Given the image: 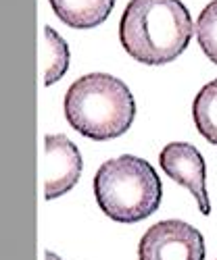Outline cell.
<instances>
[{
    "mask_svg": "<svg viewBox=\"0 0 217 260\" xmlns=\"http://www.w3.org/2000/svg\"><path fill=\"white\" fill-rule=\"evenodd\" d=\"M197 38L205 56L217 64V0H211L201 11L197 21Z\"/></svg>",
    "mask_w": 217,
    "mask_h": 260,
    "instance_id": "cell-10",
    "label": "cell"
},
{
    "mask_svg": "<svg viewBox=\"0 0 217 260\" xmlns=\"http://www.w3.org/2000/svg\"><path fill=\"white\" fill-rule=\"evenodd\" d=\"M55 15L75 29H92L100 25L113 11L115 0H48Z\"/></svg>",
    "mask_w": 217,
    "mask_h": 260,
    "instance_id": "cell-7",
    "label": "cell"
},
{
    "mask_svg": "<svg viewBox=\"0 0 217 260\" xmlns=\"http://www.w3.org/2000/svg\"><path fill=\"white\" fill-rule=\"evenodd\" d=\"M42 64H44V85H52L69 69V46L50 25L44 27Z\"/></svg>",
    "mask_w": 217,
    "mask_h": 260,
    "instance_id": "cell-9",
    "label": "cell"
},
{
    "mask_svg": "<svg viewBox=\"0 0 217 260\" xmlns=\"http://www.w3.org/2000/svg\"><path fill=\"white\" fill-rule=\"evenodd\" d=\"M94 196L108 219L138 223L161 206L163 185L153 165L123 154L100 165L94 175Z\"/></svg>",
    "mask_w": 217,
    "mask_h": 260,
    "instance_id": "cell-3",
    "label": "cell"
},
{
    "mask_svg": "<svg viewBox=\"0 0 217 260\" xmlns=\"http://www.w3.org/2000/svg\"><path fill=\"white\" fill-rule=\"evenodd\" d=\"M82 154L65 134H48L44 138V198L55 200L73 189L82 177Z\"/></svg>",
    "mask_w": 217,
    "mask_h": 260,
    "instance_id": "cell-5",
    "label": "cell"
},
{
    "mask_svg": "<svg viewBox=\"0 0 217 260\" xmlns=\"http://www.w3.org/2000/svg\"><path fill=\"white\" fill-rule=\"evenodd\" d=\"M159 165L167 173V177L190 189L192 198L197 200L199 210L203 214H211L205 158L197 148L186 142H171L161 150Z\"/></svg>",
    "mask_w": 217,
    "mask_h": 260,
    "instance_id": "cell-6",
    "label": "cell"
},
{
    "mask_svg": "<svg viewBox=\"0 0 217 260\" xmlns=\"http://www.w3.org/2000/svg\"><path fill=\"white\" fill-rule=\"evenodd\" d=\"M65 117L82 136L104 142L123 136L132 127L136 102L121 79L108 73H88L69 85Z\"/></svg>",
    "mask_w": 217,
    "mask_h": 260,
    "instance_id": "cell-2",
    "label": "cell"
},
{
    "mask_svg": "<svg viewBox=\"0 0 217 260\" xmlns=\"http://www.w3.org/2000/svg\"><path fill=\"white\" fill-rule=\"evenodd\" d=\"M192 117L197 132L213 146H217V79L203 85L192 104Z\"/></svg>",
    "mask_w": 217,
    "mask_h": 260,
    "instance_id": "cell-8",
    "label": "cell"
},
{
    "mask_svg": "<svg viewBox=\"0 0 217 260\" xmlns=\"http://www.w3.org/2000/svg\"><path fill=\"white\" fill-rule=\"evenodd\" d=\"M140 260H205V240L197 227L180 219L159 221L138 244Z\"/></svg>",
    "mask_w": 217,
    "mask_h": 260,
    "instance_id": "cell-4",
    "label": "cell"
},
{
    "mask_svg": "<svg viewBox=\"0 0 217 260\" xmlns=\"http://www.w3.org/2000/svg\"><path fill=\"white\" fill-rule=\"evenodd\" d=\"M194 31L192 17L180 0H129L119 21L125 52L150 67L176 60Z\"/></svg>",
    "mask_w": 217,
    "mask_h": 260,
    "instance_id": "cell-1",
    "label": "cell"
}]
</instances>
